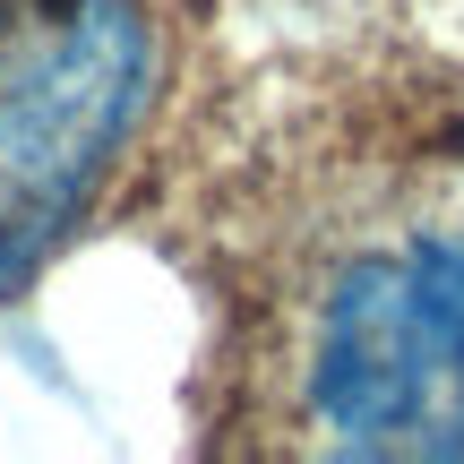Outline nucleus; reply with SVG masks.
Returning a JSON list of instances; mask_svg holds the SVG:
<instances>
[{
  "label": "nucleus",
  "mask_w": 464,
  "mask_h": 464,
  "mask_svg": "<svg viewBox=\"0 0 464 464\" xmlns=\"http://www.w3.org/2000/svg\"><path fill=\"white\" fill-rule=\"evenodd\" d=\"M155 95V26L130 0H52L0 34V293L34 276L112 181Z\"/></svg>",
  "instance_id": "obj_1"
},
{
  "label": "nucleus",
  "mask_w": 464,
  "mask_h": 464,
  "mask_svg": "<svg viewBox=\"0 0 464 464\" xmlns=\"http://www.w3.org/2000/svg\"><path fill=\"white\" fill-rule=\"evenodd\" d=\"M301 413L344 456H464V232L370 249L318 293Z\"/></svg>",
  "instance_id": "obj_2"
}]
</instances>
